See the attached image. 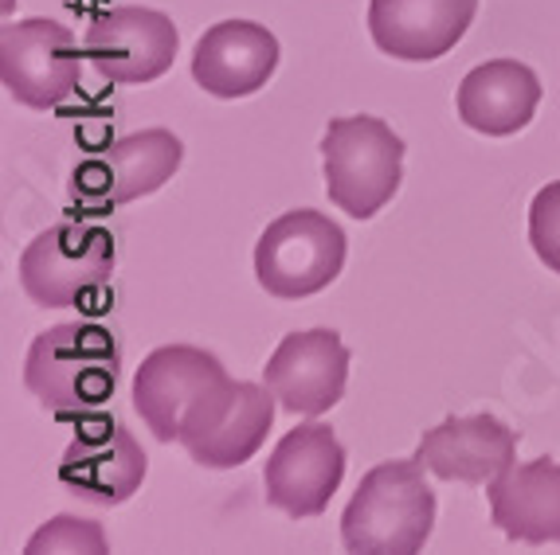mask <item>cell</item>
Wrapping results in <instances>:
<instances>
[{
	"label": "cell",
	"mask_w": 560,
	"mask_h": 555,
	"mask_svg": "<svg viewBox=\"0 0 560 555\" xmlns=\"http://www.w3.org/2000/svg\"><path fill=\"white\" fill-rule=\"evenodd\" d=\"M24 383L59 418H83L106 408L118 388L114 333L91 321H63L32 341Z\"/></svg>",
	"instance_id": "6da1fadb"
},
{
	"label": "cell",
	"mask_w": 560,
	"mask_h": 555,
	"mask_svg": "<svg viewBox=\"0 0 560 555\" xmlns=\"http://www.w3.org/2000/svg\"><path fill=\"white\" fill-rule=\"evenodd\" d=\"M435 493L420 458L381 462L364 473L341 512V544L357 555H411L431 540Z\"/></svg>",
	"instance_id": "7a4b0ae2"
},
{
	"label": "cell",
	"mask_w": 560,
	"mask_h": 555,
	"mask_svg": "<svg viewBox=\"0 0 560 555\" xmlns=\"http://www.w3.org/2000/svg\"><path fill=\"white\" fill-rule=\"evenodd\" d=\"M322 173L334 208L353 220H373L400 188L404 141L373 114L334 118L322 138Z\"/></svg>",
	"instance_id": "3957f363"
},
{
	"label": "cell",
	"mask_w": 560,
	"mask_h": 555,
	"mask_svg": "<svg viewBox=\"0 0 560 555\" xmlns=\"http://www.w3.org/2000/svg\"><path fill=\"white\" fill-rule=\"evenodd\" d=\"M232 383L212 352L165 344L141 361L133 376V408L158 442H180V435H188L232 391Z\"/></svg>",
	"instance_id": "277c9868"
},
{
	"label": "cell",
	"mask_w": 560,
	"mask_h": 555,
	"mask_svg": "<svg viewBox=\"0 0 560 555\" xmlns=\"http://www.w3.org/2000/svg\"><path fill=\"white\" fill-rule=\"evenodd\" d=\"M346 250V232L329 215L294 208L267 223L255 243V278L279 302H302L341 274Z\"/></svg>",
	"instance_id": "5b68a950"
},
{
	"label": "cell",
	"mask_w": 560,
	"mask_h": 555,
	"mask_svg": "<svg viewBox=\"0 0 560 555\" xmlns=\"http://www.w3.org/2000/svg\"><path fill=\"white\" fill-rule=\"evenodd\" d=\"M114 235L94 223H51L20 255V286L44 309L79 306L110 282Z\"/></svg>",
	"instance_id": "8992f818"
},
{
	"label": "cell",
	"mask_w": 560,
	"mask_h": 555,
	"mask_svg": "<svg viewBox=\"0 0 560 555\" xmlns=\"http://www.w3.org/2000/svg\"><path fill=\"white\" fill-rule=\"evenodd\" d=\"M83 51L59 20L32 16L0 32V83L28 110H56L79 86Z\"/></svg>",
	"instance_id": "52a82bcc"
},
{
	"label": "cell",
	"mask_w": 560,
	"mask_h": 555,
	"mask_svg": "<svg viewBox=\"0 0 560 555\" xmlns=\"http://www.w3.org/2000/svg\"><path fill=\"white\" fill-rule=\"evenodd\" d=\"M346 477V446L337 442L334 426L306 423L290 435L267 458L262 470V493L267 505L287 512L290 520L322 517L329 509V497L341 489Z\"/></svg>",
	"instance_id": "ba28073f"
},
{
	"label": "cell",
	"mask_w": 560,
	"mask_h": 555,
	"mask_svg": "<svg viewBox=\"0 0 560 555\" xmlns=\"http://www.w3.org/2000/svg\"><path fill=\"white\" fill-rule=\"evenodd\" d=\"M145 450L114 415H83L71 446L59 458V482L86 505H121L145 482Z\"/></svg>",
	"instance_id": "9c48e42d"
},
{
	"label": "cell",
	"mask_w": 560,
	"mask_h": 555,
	"mask_svg": "<svg viewBox=\"0 0 560 555\" xmlns=\"http://www.w3.org/2000/svg\"><path fill=\"white\" fill-rule=\"evenodd\" d=\"M180 36L173 20L158 9H110L94 20L83 36V56L98 79L121 86H145L173 67Z\"/></svg>",
	"instance_id": "30bf717a"
},
{
	"label": "cell",
	"mask_w": 560,
	"mask_h": 555,
	"mask_svg": "<svg viewBox=\"0 0 560 555\" xmlns=\"http://www.w3.org/2000/svg\"><path fill=\"white\" fill-rule=\"evenodd\" d=\"M180 157H185V145L173 130H141L114 141L98 157L83 161L75 168L71 188L94 212H106V208L158 192L165 180H173Z\"/></svg>",
	"instance_id": "8fae6325"
},
{
	"label": "cell",
	"mask_w": 560,
	"mask_h": 555,
	"mask_svg": "<svg viewBox=\"0 0 560 555\" xmlns=\"http://www.w3.org/2000/svg\"><path fill=\"white\" fill-rule=\"evenodd\" d=\"M262 380L275 391L282 411L314 418L346 395L349 349L334 329L287 333L262 368Z\"/></svg>",
	"instance_id": "7c38bea8"
},
{
	"label": "cell",
	"mask_w": 560,
	"mask_h": 555,
	"mask_svg": "<svg viewBox=\"0 0 560 555\" xmlns=\"http://www.w3.org/2000/svg\"><path fill=\"white\" fill-rule=\"evenodd\" d=\"M475 12L478 0H373L369 36L384 56L404 63H431L455 51Z\"/></svg>",
	"instance_id": "4fadbf2b"
},
{
	"label": "cell",
	"mask_w": 560,
	"mask_h": 555,
	"mask_svg": "<svg viewBox=\"0 0 560 555\" xmlns=\"http://www.w3.org/2000/svg\"><path fill=\"white\" fill-rule=\"evenodd\" d=\"M416 458L440 482L490 485L502 477L517 458V435L494 415H458L443 418L420 438Z\"/></svg>",
	"instance_id": "5bb4252c"
},
{
	"label": "cell",
	"mask_w": 560,
	"mask_h": 555,
	"mask_svg": "<svg viewBox=\"0 0 560 555\" xmlns=\"http://www.w3.org/2000/svg\"><path fill=\"white\" fill-rule=\"evenodd\" d=\"M279 39L255 20H220L197 39L192 79L212 98H247L271 83Z\"/></svg>",
	"instance_id": "9a60e30c"
},
{
	"label": "cell",
	"mask_w": 560,
	"mask_h": 555,
	"mask_svg": "<svg viewBox=\"0 0 560 555\" xmlns=\"http://www.w3.org/2000/svg\"><path fill=\"white\" fill-rule=\"evenodd\" d=\"M275 391L267 383L235 380L232 395L192 430L180 438V446L188 450V458L208 470H235L247 458L259 453V446L267 442V430L275 423Z\"/></svg>",
	"instance_id": "2e32d148"
},
{
	"label": "cell",
	"mask_w": 560,
	"mask_h": 555,
	"mask_svg": "<svg viewBox=\"0 0 560 555\" xmlns=\"http://www.w3.org/2000/svg\"><path fill=\"white\" fill-rule=\"evenodd\" d=\"M537 103H541V79L517 59H490L475 67L455 94L463 126L486 138H514L533 121Z\"/></svg>",
	"instance_id": "e0dca14e"
},
{
	"label": "cell",
	"mask_w": 560,
	"mask_h": 555,
	"mask_svg": "<svg viewBox=\"0 0 560 555\" xmlns=\"http://www.w3.org/2000/svg\"><path fill=\"white\" fill-rule=\"evenodd\" d=\"M490 520L517 544H560V462L537 458L494 477Z\"/></svg>",
	"instance_id": "ac0fdd59"
},
{
	"label": "cell",
	"mask_w": 560,
	"mask_h": 555,
	"mask_svg": "<svg viewBox=\"0 0 560 555\" xmlns=\"http://www.w3.org/2000/svg\"><path fill=\"white\" fill-rule=\"evenodd\" d=\"M24 552L28 555H44V552H94V555H103V552H110V547H106L103 528L94 524V520H79V517H67L63 512V517L47 520L36 536L28 540Z\"/></svg>",
	"instance_id": "d6986e66"
},
{
	"label": "cell",
	"mask_w": 560,
	"mask_h": 555,
	"mask_svg": "<svg viewBox=\"0 0 560 555\" xmlns=\"http://www.w3.org/2000/svg\"><path fill=\"white\" fill-rule=\"evenodd\" d=\"M529 243L537 259L560 274V180L545 185L529 204Z\"/></svg>",
	"instance_id": "ffe728a7"
}]
</instances>
